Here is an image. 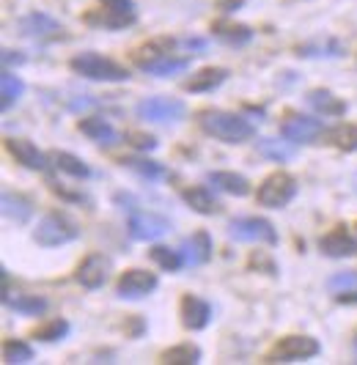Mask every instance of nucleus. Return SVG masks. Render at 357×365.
<instances>
[{
    "mask_svg": "<svg viewBox=\"0 0 357 365\" xmlns=\"http://www.w3.org/2000/svg\"><path fill=\"white\" fill-rule=\"evenodd\" d=\"M77 237H80V228L66 215H58V212L44 215L34 231V242L41 247H61L66 242H74Z\"/></svg>",
    "mask_w": 357,
    "mask_h": 365,
    "instance_id": "3",
    "label": "nucleus"
},
{
    "mask_svg": "<svg viewBox=\"0 0 357 365\" xmlns=\"http://www.w3.org/2000/svg\"><path fill=\"white\" fill-rule=\"evenodd\" d=\"M61 31H64V28H61V22H55L53 17L41 14V11H34V14H28V17L19 19V34H22V36H28V38H34V41L55 38Z\"/></svg>",
    "mask_w": 357,
    "mask_h": 365,
    "instance_id": "13",
    "label": "nucleus"
},
{
    "mask_svg": "<svg viewBox=\"0 0 357 365\" xmlns=\"http://www.w3.org/2000/svg\"><path fill=\"white\" fill-rule=\"evenodd\" d=\"M333 143L341 151H357V124H343L333 132Z\"/></svg>",
    "mask_w": 357,
    "mask_h": 365,
    "instance_id": "38",
    "label": "nucleus"
},
{
    "mask_svg": "<svg viewBox=\"0 0 357 365\" xmlns=\"http://www.w3.org/2000/svg\"><path fill=\"white\" fill-rule=\"evenodd\" d=\"M80 132L89 135L91 140L102 143V146H116V143H119V132L110 127L102 115H89V118H83V121H80Z\"/></svg>",
    "mask_w": 357,
    "mask_h": 365,
    "instance_id": "20",
    "label": "nucleus"
},
{
    "mask_svg": "<svg viewBox=\"0 0 357 365\" xmlns=\"http://www.w3.org/2000/svg\"><path fill=\"white\" fill-rule=\"evenodd\" d=\"M228 234L236 242H261V245H278V231L264 217H236L228 225Z\"/></svg>",
    "mask_w": 357,
    "mask_h": 365,
    "instance_id": "6",
    "label": "nucleus"
},
{
    "mask_svg": "<svg viewBox=\"0 0 357 365\" xmlns=\"http://www.w3.org/2000/svg\"><path fill=\"white\" fill-rule=\"evenodd\" d=\"M171 47H174V41H154V44H146V47H141V50L135 53V63H138L141 69H146L149 63H154V61H160L165 55H171L168 53Z\"/></svg>",
    "mask_w": 357,
    "mask_h": 365,
    "instance_id": "32",
    "label": "nucleus"
},
{
    "mask_svg": "<svg viewBox=\"0 0 357 365\" xmlns=\"http://www.w3.org/2000/svg\"><path fill=\"white\" fill-rule=\"evenodd\" d=\"M22 91H25L22 80H19L17 74L9 72V69H3V74H0V96H3V99H0V108L9 110L11 105H17Z\"/></svg>",
    "mask_w": 357,
    "mask_h": 365,
    "instance_id": "25",
    "label": "nucleus"
},
{
    "mask_svg": "<svg viewBox=\"0 0 357 365\" xmlns=\"http://www.w3.org/2000/svg\"><path fill=\"white\" fill-rule=\"evenodd\" d=\"M3 215L14 222H28L31 220V203L25 201L22 195H11L3 192Z\"/></svg>",
    "mask_w": 357,
    "mask_h": 365,
    "instance_id": "28",
    "label": "nucleus"
},
{
    "mask_svg": "<svg viewBox=\"0 0 357 365\" xmlns=\"http://www.w3.org/2000/svg\"><path fill=\"white\" fill-rule=\"evenodd\" d=\"M321 253L330 258H352L357 253V239L343 228V225H338V228H333L327 237L319 242Z\"/></svg>",
    "mask_w": 357,
    "mask_h": 365,
    "instance_id": "14",
    "label": "nucleus"
},
{
    "mask_svg": "<svg viewBox=\"0 0 357 365\" xmlns=\"http://www.w3.org/2000/svg\"><path fill=\"white\" fill-rule=\"evenodd\" d=\"M198 121L206 135H212L223 143H245L256 132L250 121H245L236 113H226V110H203Z\"/></svg>",
    "mask_w": 357,
    "mask_h": 365,
    "instance_id": "1",
    "label": "nucleus"
},
{
    "mask_svg": "<svg viewBox=\"0 0 357 365\" xmlns=\"http://www.w3.org/2000/svg\"><path fill=\"white\" fill-rule=\"evenodd\" d=\"M258 151L269 157V160H275V163H286V160H291L294 157V143L291 140H272V138H264V140H258Z\"/></svg>",
    "mask_w": 357,
    "mask_h": 365,
    "instance_id": "29",
    "label": "nucleus"
},
{
    "mask_svg": "<svg viewBox=\"0 0 357 365\" xmlns=\"http://www.w3.org/2000/svg\"><path fill=\"white\" fill-rule=\"evenodd\" d=\"M135 113H138V118L151 121V124H178L187 108L176 96H149V99L138 102Z\"/></svg>",
    "mask_w": 357,
    "mask_h": 365,
    "instance_id": "4",
    "label": "nucleus"
},
{
    "mask_svg": "<svg viewBox=\"0 0 357 365\" xmlns=\"http://www.w3.org/2000/svg\"><path fill=\"white\" fill-rule=\"evenodd\" d=\"M157 274L154 272H146V269H129V272L121 274L119 286H116V294L121 299H143L149 294L157 289Z\"/></svg>",
    "mask_w": 357,
    "mask_h": 365,
    "instance_id": "11",
    "label": "nucleus"
},
{
    "mask_svg": "<svg viewBox=\"0 0 357 365\" xmlns=\"http://www.w3.org/2000/svg\"><path fill=\"white\" fill-rule=\"evenodd\" d=\"M121 165H126L129 170H135L138 176H143V179H162L165 176V168L157 163H151V160H138V157H126V160H121Z\"/></svg>",
    "mask_w": 357,
    "mask_h": 365,
    "instance_id": "34",
    "label": "nucleus"
},
{
    "mask_svg": "<svg viewBox=\"0 0 357 365\" xmlns=\"http://www.w3.org/2000/svg\"><path fill=\"white\" fill-rule=\"evenodd\" d=\"M6 148H9V154H11L19 165H25V168H31V170H44V168H47V157L36 148V143L25 140V138H9V140H6Z\"/></svg>",
    "mask_w": 357,
    "mask_h": 365,
    "instance_id": "17",
    "label": "nucleus"
},
{
    "mask_svg": "<svg viewBox=\"0 0 357 365\" xmlns=\"http://www.w3.org/2000/svg\"><path fill=\"white\" fill-rule=\"evenodd\" d=\"M324 132H327L324 121L313 115H288L281 124V135L291 143H313Z\"/></svg>",
    "mask_w": 357,
    "mask_h": 365,
    "instance_id": "8",
    "label": "nucleus"
},
{
    "mask_svg": "<svg viewBox=\"0 0 357 365\" xmlns=\"http://www.w3.org/2000/svg\"><path fill=\"white\" fill-rule=\"evenodd\" d=\"M3 360L6 363H31L34 360V349L22 341H6L3 344Z\"/></svg>",
    "mask_w": 357,
    "mask_h": 365,
    "instance_id": "37",
    "label": "nucleus"
},
{
    "mask_svg": "<svg viewBox=\"0 0 357 365\" xmlns=\"http://www.w3.org/2000/svg\"><path fill=\"white\" fill-rule=\"evenodd\" d=\"M181 198H184V203H187L193 212H198V215H217V212H220V203H217V198L212 195V190L203 187V184L184 190Z\"/></svg>",
    "mask_w": 357,
    "mask_h": 365,
    "instance_id": "19",
    "label": "nucleus"
},
{
    "mask_svg": "<svg viewBox=\"0 0 357 365\" xmlns=\"http://www.w3.org/2000/svg\"><path fill=\"white\" fill-rule=\"evenodd\" d=\"M226 77H228V72L226 69H201L198 74H193L190 77V83H187V91L193 93H203V91H214L217 86H223L226 83Z\"/></svg>",
    "mask_w": 357,
    "mask_h": 365,
    "instance_id": "24",
    "label": "nucleus"
},
{
    "mask_svg": "<svg viewBox=\"0 0 357 365\" xmlns=\"http://www.w3.org/2000/svg\"><path fill=\"white\" fill-rule=\"evenodd\" d=\"M319 351H321L319 341H313L308 335H288V338H283L278 346L272 349L269 363H297V360L316 357Z\"/></svg>",
    "mask_w": 357,
    "mask_h": 365,
    "instance_id": "7",
    "label": "nucleus"
},
{
    "mask_svg": "<svg viewBox=\"0 0 357 365\" xmlns=\"http://www.w3.org/2000/svg\"><path fill=\"white\" fill-rule=\"evenodd\" d=\"M66 335H69V322H64V319H53V322H47L44 327H39L34 332V338L47 341V344L61 341V338H66Z\"/></svg>",
    "mask_w": 357,
    "mask_h": 365,
    "instance_id": "36",
    "label": "nucleus"
},
{
    "mask_svg": "<svg viewBox=\"0 0 357 365\" xmlns=\"http://www.w3.org/2000/svg\"><path fill=\"white\" fill-rule=\"evenodd\" d=\"M71 69L89 80H99V83H126L129 72L124 66H119L116 61H110L99 53H80L77 58H71Z\"/></svg>",
    "mask_w": 357,
    "mask_h": 365,
    "instance_id": "2",
    "label": "nucleus"
},
{
    "mask_svg": "<svg viewBox=\"0 0 357 365\" xmlns=\"http://www.w3.org/2000/svg\"><path fill=\"white\" fill-rule=\"evenodd\" d=\"M178 253H181L187 267H201V264H206L212 258V237L206 231H198V234L181 242Z\"/></svg>",
    "mask_w": 357,
    "mask_h": 365,
    "instance_id": "15",
    "label": "nucleus"
},
{
    "mask_svg": "<svg viewBox=\"0 0 357 365\" xmlns=\"http://www.w3.org/2000/svg\"><path fill=\"white\" fill-rule=\"evenodd\" d=\"M184 69H190V58H171V55H165L160 61L149 63L143 72L154 74V77H174V74H181Z\"/></svg>",
    "mask_w": 357,
    "mask_h": 365,
    "instance_id": "26",
    "label": "nucleus"
},
{
    "mask_svg": "<svg viewBox=\"0 0 357 365\" xmlns=\"http://www.w3.org/2000/svg\"><path fill=\"white\" fill-rule=\"evenodd\" d=\"M355 357H357V338H355Z\"/></svg>",
    "mask_w": 357,
    "mask_h": 365,
    "instance_id": "41",
    "label": "nucleus"
},
{
    "mask_svg": "<svg viewBox=\"0 0 357 365\" xmlns=\"http://www.w3.org/2000/svg\"><path fill=\"white\" fill-rule=\"evenodd\" d=\"M151 258H154L157 267L168 269V272H178V269L184 267L181 253H178V250H171V247H162V245H157V247L151 250Z\"/></svg>",
    "mask_w": 357,
    "mask_h": 365,
    "instance_id": "33",
    "label": "nucleus"
},
{
    "mask_svg": "<svg viewBox=\"0 0 357 365\" xmlns=\"http://www.w3.org/2000/svg\"><path fill=\"white\" fill-rule=\"evenodd\" d=\"M53 163L64 170V173H69L74 179H89V165L83 163L80 157H74V154H66V151H55L53 154Z\"/></svg>",
    "mask_w": 357,
    "mask_h": 365,
    "instance_id": "30",
    "label": "nucleus"
},
{
    "mask_svg": "<svg viewBox=\"0 0 357 365\" xmlns=\"http://www.w3.org/2000/svg\"><path fill=\"white\" fill-rule=\"evenodd\" d=\"M206 182L217 187L220 192H228V195H236V198H242V195H248L250 192V184L245 176H239V173H231V170H214L206 176Z\"/></svg>",
    "mask_w": 357,
    "mask_h": 365,
    "instance_id": "21",
    "label": "nucleus"
},
{
    "mask_svg": "<svg viewBox=\"0 0 357 365\" xmlns=\"http://www.w3.org/2000/svg\"><path fill=\"white\" fill-rule=\"evenodd\" d=\"M3 302H6V308L22 313V316H41V313L47 311V299H41V297H36V294H17L6 289Z\"/></svg>",
    "mask_w": 357,
    "mask_h": 365,
    "instance_id": "18",
    "label": "nucleus"
},
{
    "mask_svg": "<svg viewBox=\"0 0 357 365\" xmlns=\"http://www.w3.org/2000/svg\"><path fill=\"white\" fill-rule=\"evenodd\" d=\"M294 195H297V179L291 173H283V170L267 176L258 187V192H256L258 203L267 206V209H283Z\"/></svg>",
    "mask_w": 357,
    "mask_h": 365,
    "instance_id": "5",
    "label": "nucleus"
},
{
    "mask_svg": "<svg viewBox=\"0 0 357 365\" xmlns=\"http://www.w3.org/2000/svg\"><path fill=\"white\" fill-rule=\"evenodd\" d=\"M135 19H138V11L132 0H105V9H99V17H89V22H99L102 28L119 31L132 25Z\"/></svg>",
    "mask_w": 357,
    "mask_h": 365,
    "instance_id": "10",
    "label": "nucleus"
},
{
    "mask_svg": "<svg viewBox=\"0 0 357 365\" xmlns=\"http://www.w3.org/2000/svg\"><path fill=\"white\" fill-rule=\"evenodd\" d=\"M297 53L305 55V58H338V55L343 53V47H341L336 38H327V41H321V44H305Z\"/></svg>",
    "mask_w": 357,
    "mask_h": 365,
    "instance_id": "35",
    "label": "nucleus"
},
{
    "mask_svg": "<svg viewBox=\"0 0 357 365\" xmlns=\"http://www.w3.org/2000/svg\"><path fill=\"white\" fill-rule=\"evenodd\" d=\"M110 269H113L110 258L102 256V253H91V256L77 267V283L86 286V289H99V286L107 283Z\"/></svg>",
    "mask_w": 357,
    "mask_h": 365,
    "instance_id": "12",
    "label": "nucleus"
},
{
    "mask_svg": "<svg viewBox=\"0 0 357 365\" xmlns=\"http://www.w3.org/2000/svg\"><path fill=\"white\" fill-rule=\"evenodd\" d=\"M327 292L338 302H357V272H338L327 280Z\"/></svg>",
    "mask_w": 357,
    "mask_h": 365,
    "instance_id": "22",
    "label": "nucleus"
},
{
    "mask_svg": "<svg viewBox=\"0 0 357 365\" xmlns=\"http://www.w3.org/2000/svg\"><path fill=\"white\" fill-rule=\"evenodd\" d=\"M22 61H25V55L14 53V50H3V66H6V69H9L11 63H14V66H19Z\"/></svg>",
    "mask_w": 357,
    "mask_h": 365,
    "instance_id": "40",
    "label": "nucleus"
},
{
    "mask_svg": "<svg viewBox=\"0 0 357 365\" xmlns=\"http://www.w3.org/2000/svg\"><path fill=\"white\" fill-rule=\"evenodd\" d=\"M181 322L187 329H203L209 322H212V305L201 297H193L187 294L181 299Z\"/></svg>",
    "mask_w": 357,
    "mask_h": 365,
    "instance_id": "16",
    "label": "nucleus"
},
{
    "mask_svg": "<svg viewBox=\"0 0 357 365\" xmlns=\"http://www.w3.org/2000/svg\"><path fill=\"white\" fill-rule=\"evenodd\" d=\"M308 105L321 115H343L346 113V102H341L336 93L324 91V88L308 93Z\"/></svg>",
    "mask_w": 357,
    "mask_h": 365,
    "instance_id": "23",
    "label": "nucleus"
},
{
    "mask_svg": "<svg viewBox=\"0 0 357 365\" xmlns=\"http://www.w3.org/2000/svg\"><path fill=\"white\" fill-rule=\"evenodd\" d=\"M129 143L138 146L141 151H154L157 148V140L151 135H129Z\"/></svg>",
    "mask_w": 357,
    "mask_h": 365,
    "instance_id": "39",
    "label": "nucleus"
},
{
    "mask_svg": "<svg viewBox=\"0 0 357 365\" xmlns=\"http://www.w3.org/2000/svg\"><path fill=\"white\" fill-rule=\"evenodd\" d=\"M214 36L223 38L226 44L239 47V44H248L250 38H253V31L245 28V25H214Z\"/></svg>",
    "mask_w": 357,
    "mask_h": 365,
    "instance_id": "31",
    "label": "nucleus"
},
{
    "mask_svg": "<svg viewBox=\"0 0 357 365\" xmlns=\"http://www.w3.org/2000/svg\"><path fill=\"white\" fill-rule=\"evenodd\" d=\"M162 363L165 365H196L201 363V349L190 346V344H181L168 351H162Z\"/></svg>",
    "mask_w": 357,
    "mask_h": 365,
    "instance_id": "27",
    "label": "nucleus"
},
{
    "mask_svg": "<svg viewBox=\"0 0 357 365\" xmlns=\"http://www.w3.org/2000/svg\"><path fill=\"white\" fill-rule=\"evenodd\" d=\"M129 237L135 242H154V239L165 237L171 231V222L154 212H135L129 217Z\"/></svg>",
    "mask_w": 357,
    "mask_h": 365,
    "instance_id": "9",
    "label": "nucleus"
}]
</instances>
